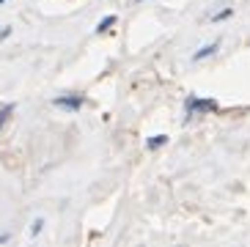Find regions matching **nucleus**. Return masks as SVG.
Listing matches in <instances>:
<instances>
[{
  "mask_svg": "<svg viewBox=\"0 0 250 247\" xmlns=\"http://www.w3.org/2000/svg\"><path fill=\"white\" fill-rule=\"evenodd\" d=\"M55 104H58V107H72V110H77L83 102L77 99V96H69V99H55Z\"/></svg>",
  "mask_w": 250,
  "mask_h": 247,
  "instance_id": "f257e3e1",
  "label": "nucleus"
},
{
  "mask_svg": "<svg viewBox=\"0 0 250 247\" xmlns=\"http://www.w3.org/2000/svg\"><path fill=\"white\" fill-rule=\"evenodd\" d=\"M8 116H11V107H3V110H0V129H3V124L8 121Z\"/></svg>",
  "mask_w": 250,
  "mask_h": 247,
  "instance_id": "7ed1b4c3",
  "label": "nucleus"
},
{
  "mask_svg": "<svg viewBox=\"0 0 250 247\" xmlns=\"http://www.w3.org/2000/svg\"><path fill=\"white\" fill-rule=\"evenodd\" d=\"M160 143H165V135H157V138H151V143H148V145H151V148H157Z\"/></svg>",
  "mask_w": 250,
  "mask_h": 247,
  "instance_id": "39448f33",
  "label": "nucleus"
},
{
  "mask_svg": "<svg viewBox=\"0 0 250 247\" xmlns=\"http://www.w3.org/2000/svg\"><path fill=\"white\" fill-rule=\"evenodd\" d=\"M214 50H217V44H209V47H204V50H201V52H195V61H201V58H204V55H212Z\"/></svg>",
  "mask_w": 250,
  "mask_h": 247,
  "instance_id": "f03ea898",
  "label": "nucleus"
},
{
  "mask_svg": "<svg viewBox=\"0 0 250 247\" xmlns=\"http://www.w3.org/2000/svg\"><path fill=\"white\" fill-rule=\"evenodd\" d=\"M110 25H113V17H104V20L99 22V28H96V30L102 33V30H107V28H110Z\"/></svg>",
  "mask_w": 250,
  "mask_h": 247,
  "instance_id": "20e7f679",
  "label": "nucleus"
}]
</instances>
